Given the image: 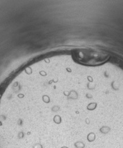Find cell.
Segmentation results:
<instances>
[{"label": "cell", "instance_id": "cell-1", "mask_svg": "<svg viewBox=\"0 0 123 148\" xmlns=\"http://www.w3.org/2000/svg\"><path fill=\"white\" fill-rule=\"evenodd\" d=\"M73 57L77 62L90 66L102 64L106 62L109 58L108 55L104 52L91 49L76 50Z\"/></svg>", "mask_w": 123, "mask_h": 148}]
</instances>
